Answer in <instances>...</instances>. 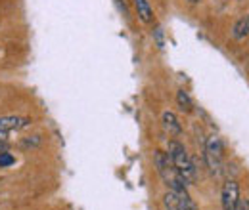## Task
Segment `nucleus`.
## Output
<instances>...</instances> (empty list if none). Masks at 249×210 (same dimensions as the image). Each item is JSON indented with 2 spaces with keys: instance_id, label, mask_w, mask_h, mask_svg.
<instances>
[{
  "instance_id": "9b49d317",
  "label": "nucleus",
  "mask_w": 249,
  "mask_h": 210,
  "mask_svg": "<svg viewBox=\"0 0 249 210\" xmlns=\"http://www.w3.org/2000/svg\"><path fill=\"white\" fill-rule=\"evenodd\" d=\"M16 162V159H14V155H10L8 151H0V168H8V166H12Z\"/></svg>"
},
{
  "instance_id": "423d86ee",
  "label": "nucleus",
  "mask_w": 249,
  "mask_h": 210,
  "mask_svg": "<svg viewBox=\"0 0 249 210\" xmlns=\"http://www.w3.org/2000/svg\"><path fill=\"white\" fill-rule=\"evenodd\" d=\"M161 122H163V128L171 134V136H180L182 134V126L177 119V115L173 111H165L163 117H161Z\"/></svg>"
},
{
  "instance_id": "1a4fd4ad",
  "label": "nucleus",
  "mask_w": 249,
  "mask_h": 210,
  "mask_svg": "<svg viewBox=\"0 0 249 210\" xmlns=\"http://www.w3.org/2000/svg\"><path fill=\"white\" fill-rule=\"evenodd\" d=\"M163 203H165V209L167 210H180V197L177 191H167L165 197H163Z\"/></svg>"
},
{
  "instance_id": "f8f14e48",
  "label": "nucleus",
  "mask_w": 249,
  "mask_h": 210,
  "mask_svg": "<svg viewBox=\"0 0 249 210\" xmlns=\"http://www.w3.org/2000/svg\"><path fill=\"white\" fill-rule=\"evenodd\" d=\"M154 38H156L157 48L163 50V48H165V36H163V29H161V27H156V31H154Z\"/></svg>"
},
{
  "instance_id": "39448f33",
  "label": "nucleus",
  "mask_w": 249,
  "mask_h": 210,
  "mask_svg": "<svg viewBox=\"0 0 249 210\" xmlns=\"http://www.w3.org/2000/svg\"><path fill=\"white\" fill-rule=\"evenodd\" d=\"M31 124L29 117H19V115H8V117H0V136H6L10 132L27 128Z\"/></svg>"
},
{
  "instance_id": "4468645a",
  "label": "nucleus",
  "mask_w": 249,
  "mask_h": 210,
  "mask_svg": "<svg viewBox=\"0 0 249 210\" xmlns=\"http://www.w3.org/2000/svg\"><path fill=\"white\" fill-rule=\"evenodd\" d=\"M121 4H123V8H124V12H126V0H119Z\"/></svg>"
},
{
  "instance_id": "20e7f679",
  "label": "nucleus",
  "mask_w": 249,
  "mask_h": 210,
  "mask_svg": "<svg viewBox=\"0 0 249 210\" xmlns=\"http://www.w3.org/2000/svg\"><path fill=\"white\" fill-rule=\"evenodd\" d=\"M220 203L224 210H236L240 203V185L236 180H226L222 185V193H220Z\"/></svg>"
},
{
  "instance_id": "ddd939ff",
  "label": "nucleus",
  "mask_w": 249,
  "mask_h": 210,
  "mask_svg": "<svg viewBox=\"0 0 249 210\" xmlns=\"http://www.w3.org/2000/svg\"><path fill=\"white\" fill-rule=\"evenodd\" d=\"M236 210H249V201H242V199H240V203H238Z\"/></svg>"
},
{
  "instance_id": "f257e3e1",
  "label": "nucleus",
  "mask_w": 249,
  "mask_h": 210,
  "mask_svg": "<svg viewBox=\"0 0 249 210\" xmlns=\"http://www.w3.org/2000/svg\"><path fill=\"white\" fill-rule=\"evenodd\" d=\"M167 155H169L173 166L177 168V172L180 174V178L186 181V185H192L194 181L197 180V170H196V166H194V162H192V159H190V155H188L186 147H184L180 142L171 140V142H169Z\"/></svg>"
},
{
  "instance_id": "6e6552de",
  "label": "nucleus",
  "mask_w": 249,
  "mask_h": 210,
  "mask_svg": "<svg viewBox=\"0 0 249 210\" xmlns=\"http://www.w3.org/2000/svg\"><path fill=\"white\" fill-rule=\"evenodd\" d=\"M232 36H234L236 40H244L246 36H249V16L240 17V19L234 23V27H232Z\"/></svg>"
},
{
  "instance_id": "7ed1b4c3",
  "label": "nucleus",
  "mask_w": 249,
  "mask_h": 210,
  "mask_svg": "<svg viewBox=\"0 0 249 210\" xmlns=\"http://www.w3.org/2000/svg\"><path fill=\"white\" fill-rule=\"evenodd\" d=\"M205 161L213 174H218L222 168V142L217 134H211L205 142Z\"/></svg>"
},
{
  "instance_id": "0eeeda50",
  "label": "nucleus",
  "mask_w": 249,
  "mask_h": 210,
  "mask_svg": "<svg viewBox=\"0 0 249 210\" xmlns=\"http://www.w3.org/2000/svg\"><path fill=\"white\" fill-rule=\"evenodd\" d=\"M134 8H136L138 17L144 23H152L154 21V10H152V6H150L148 0H134Z\"/></svg>"
},
{
  "instance_id": "f03ea898",
  "label": "nucleus",
  "mask_w": 249,
  "mask_h": 210,
  "mask_svg": "<svg viewBox=\"0 0 249 210\" xmlns=\"http://www.w3.org/2000/svg\"><path fill=\"white\" fill-rule=\"evenodd\" d=\"M154 161H156L159 176L163 178V181L167 183L169 189H173V191H182V189H186V181L180 178V174H178L177 168L173 166V162H171V159H169L167 153L156 151V153H154Z\"/></svg>"
},
{
  "instance_id": "2eb2a0df",
  "label": "nucleus",
  "mask_w": 249,
  "mask_h": 210,
  "mask_svg": "<svg viewBox=\"0 0 249 210\" xmlns=\"http://www.w3.org/2000/svg\"><path fill=\"white\" fill-rule=\"evenodd\" d=\"M190 2H199V0H190Z\"/></svg>"
},
{
  "instance_id": "9d476101",
  "label": "nucleus",
  "mask_w": 249,
  "mask_h": 210,
  "mask_svg": "<svg viewBox=\"0 0 249 210\" xmlns=\"http://www.w3.org/2000/svg\"><path fill=\"white\" fill-rule=\"evenodd\" d=\"M177 103H178V107H180L184 113H190V111H192V107H194V103H192V99H190L188 92H184V90L177 92Z\"/></svg>"
}]
</instances>
